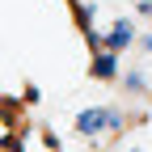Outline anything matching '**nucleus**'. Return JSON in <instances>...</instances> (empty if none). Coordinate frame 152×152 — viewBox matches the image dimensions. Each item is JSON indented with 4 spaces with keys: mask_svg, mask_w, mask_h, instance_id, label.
<instances>
[{
    "mask_svg": "<svg viewBox=\"0 0 152 152\" xmlns=\"http://www.w3.org/2000/svg\"><path fill=\"white\" fill-rule=\"evenodd\" d=\"M102 42H106L110 51H118V47H127V42H131V26H127V21H118V26H114V30H110V34L102 38Z\"/></svg>",
    "mask_w": 152,
    "mask_h": 152,
    "instance_id": "f03ea898",
    "label": "nucleus"
},
{
    "mask_svg": "<svg viewBox=\"0 0 152 152\" xmlns=\"http://www.w3.org/2000/svg\"><path fill=\"white\" fill-rule=\"evenodd\" d=\"M93 76H102V80L114 76V55H110V51H102L97 59H93Z\"/></svg>",
    "mask_w": 152,
    "mask_h": 152,
    "instance_id": "7ed1b4c3",
    "label": "nucleus"
},
{
    "mask_svg": "<svg viewBox=\"0 0 152 152\" xmlns=\"http://www.w3.org/2000/svg\"><path fill=\"white\" fill-rule=\"evenodd\" d=\"M118 123L123 118L114 110H85L80 118H76V131H80V135H97V131H114Z\"/></svg>",
    "mask_w": 152,
    "mask_h": 152,
    "instance_id": "f257e3e1",
    "label": "nucleus"
}]
</instances>
